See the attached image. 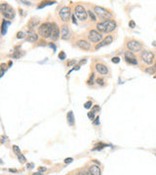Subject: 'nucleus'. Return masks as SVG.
I'll use <instances>...</instances> for the list:
<instances>
[{
	"mask_svg": "<svg viewBox=\"0 0 156 175\" xmlns=\"http://www.w3.org/2000/svg\"><path fill=\"white\" fill-rule=\"evenodd\" d=\"M72 161H73L72 158H66V159L64 160V164H70Z\"/></svg>",
	"mask_w": 156,
	"mask_h": 175,
	"instance_id": "34",
	"label": "nucleus"
},
{
	"mask_svg": "<svg viewBox=\"0 0 156 175\" xmlns=\"http://www.w3.org/2000/svg\"><path fill=\"white\" fill-rule=\"evenodd\" d=\"M111 61H112L113 63H119V61H120V58H119L118 57H112Z\"/></svg>",
	"mask_w": 156,
	"mask_h": 175,
	"instance_id": "31",
	"label": "nucleus"
},
{
	"mask_svg": "<svg viewBox=\"0 0 156 175\" xmlns=\"http://www.w3.org/2000/svg\"><path fill=\"white\" fill-rule=\"evenodd\" d=\"M65 57H66V55H65V53H64V52H60V54H59V58H60V59H62V61L65 59Z\"/></svg>",
	"mask_w": 156,
	"mask_h": 175,
	"instance_id": "27",
	"label": "nucleus"
},
{
	"mask_svg": "<svg viewBox=\"0 0 156 175\" xmlns=\"http://www.w3.org/2000/svg\"><path fill=\"white\" fill-rule=\"evenodd\" d=\"M26 166H27V168H33L34 164H29L27 165H26Z\"/></svg>",
	"mask_w": 156,
	"mask_h": 175,
	"instance_id": "41",
	"label": "nucleus"
},
{
	"mask_svg": "<svg viewBox=\"0 0 156 175\" xmlns=\"http://www.w3.org/2000/svg\"><path fill=\"white\" fill-rule=\"evenodd\" d=\"M10 171H12V172H17V170H14V169H10Z\"/></svg>",
	"mask_w": 156,
	"mask_h": 175,
	"instance_id": "47",
	"label": "nucleus"
},
{
	"mask_svg": "<svg viewBox=\"0 0 156 175\" xmlns=\"http://www.w3.org/2000/svg\"><path fill=\"white\" fill-rule=\"evenodd\" d=\"M7 68H8V66H6V64H5V63L1 64V69H2V70H4V71H5Z\"/></svg>",
	"mask_w": 156,
	"mask_h": 175,
	"instance_id": "38",
	"label": "nucleus"
},
{
	"mask_svg": "<svg viewBox=\"0 0 156 175\" xmlns=\"http://www.w3.org/2000/svg\"><path fill=\"white\" fill-rule=\"evenodd\" d=\"M99 117H97V118H96V121H95V125H99Z\"/></svg>",
	"mask_w": 156,
	"mask_h": 175,
	"instance_id": "40",
	"label": "nucleus"
},
{
	"mask_svg": "<svg viewBox=\"0 0 156 175\" xmlns=\"http://www.w3.org/2000/svg\"><path fill=\"white\" fill-rule=\"evenodd\" d=\"M24 36H25V32H24V31H19V32L17 33V38H19V39L24 38Z\"/></svg>",
	"mask_w": 156,
	"mask_h": 175,
	"instance_id": "30",
	"label": "nucleus"
},
{
	"mask_svg": "<svg viewBox=\"0 0 156 175\" xmlns=\"http://www.w3.org/2000/svg\"><path fill=\"white\" fill-rule=\"evenodd\" d=\"M18 159H19V161H21V164H24V162H25V161H26V159H25V156H23L21 154L18 155Z\"/></svg>",
	"mask_w": 156,
	"mask_h": 175,
	"instance_id": "26",
	"label": "nucleus"
},
{
	"mask_svg": "<svg viewBox=\"0 0 156 175\" xmlns=\"http://www.w3.org/2000/svg\"><path fill=\"white\" fill-rule=\"evenodd\" d=\"M74 15L76 16V18L78 20H80L82 22H84L87 20L88 18V12L85 10V8L81 6V5H77V6H75V9H74Z\"/></svg>",
	"mask_w": 156,
	"mask_h": 175,
	"instance_id": "3",
	"label": "nucleus"
},
{
	"mask_svg": "<svg viewBox=\"0 0 156 175\" xmlns=\"http://www.w3.org/2000/svg\"><path fill=\"white\" fill-rule=\"evenodd\" d=\"M4 70H2V69H0V77H2L3 76V74H4Z\"/></svg>",
	"mask_w": 156,
	"mask_h": 175,
	"instance_id": "42",
	"label": "nucleus"
},
{
	"mask_svg": "<svg viewBox=\"0 0 156 175\" xmlns=\"http://www.w3.org/2000/svg\"><path fill=\"white\" fill-rule=\"evenodd\" d=\"M94 12L96 13V15H98V17L101 19H103V20H109L112 15L109 11H107V9H104L103 7H99V6H95L94 7Z\"/></svg>",
	"mask_w": 156,
	"mask_h": 175,
	"instance_id": "2",
	"label": "nucleus"
},
{
	"mask_svg": "<svg viewBox=\"0 0 156 175\" xmlns=\"http://www.w3.org/2000/svg\"><path fill=\"white\" fill-rule=\"evenodd\" d=\"M103 27H104V33L112 32L117 27L116 22H114V21H112V20H107V21H104V22H103Z\"/></svg>",
	"mask_w": 156,
	"mask_h": 175,
	"instance_id": "5",
	"label": "nucleus"
},
{
	"mask_svg": "<svg viewBox=\"0 0 156 175\" xmlns=\"http://www.w3.org/2000/svg\"><path fill=\"white\" fill-rule=\"evenodd\" d=\"M125 61H127L128 63H130V64H138V61H137V59L136 58H129V57H125Z\"/></svg>",
	"mask_w": 156,
	"mask_h": 175,
	"instance_id": "22",
	"label": "nucleus"
},
{
	"mask_svg": "<svg viewBox=\"0 0 156 175\" xmlns=\"http://www.w3.org/2000/svg\"><path fill=\"white\" fill-rule=\"evenodd\" d=\"M146 73H149V74H154L156 72V63L153 65L152 67H149V68H146Z\"/></svg>",
	"mask_w": 156,
	"mask_h": 175,
	"instance_id": "21",
	"label": "nucleus"
},
{
	"mask_svg": "<svg viewBox=\"0 0 156 175\" xmlns=\"http://www.w3.org/2000/svg\"><path fill=\"white\" fill-rule=\"evenodd\" d=\"M68 175H69V174H68Z\"/></svg>",
	"mask_w": 156,
	"mask_h": 175,
	"instance_id": "48",
	"label": "nucleus"
},
{
	"mask_svg": "<svg viewBox=\"0 0 156 175\" xmlns=\"http://www.w3.org/2000/svg\"><path fill=\"white\" fill-rule=\"evenodd\" d=\"M127 48L131 51L132 53L133 52H140L142 49V44L137 40H131L127 43Z\"/></svg>",
	"mask_w": 156,
	"mask_h": 175,
	"instance_id": "7",
	"label": "nucleus"
},
{
	"mask_svg": "<svg viewBox=\"0 0 156 175\" xmlns=\"http://www.w3.org/2000/svg\"><path fill=\"white\" fill-rule=\"evenodd\" d=\"M53 28H52V33H51V38L53 41H57L60 37V28L57 25V23H52Z\"/></svg>",
	"mask_w": 156,
	"mask_h": 175,
	"instance_id": "9",
	"label": "nucleus"
},
{
	"mask_svg": "<svg viewBox=\"0 0 156 175\" xmlns=\"http://www.w3.org/2000/svg\"><path fill=\"white\" fill-rule=\"evenodd\" d=\"M76 175H88V171L86 170V169H80V170H78Z\"/></svg>",
	"mask_w": 156,
	"mask_h": 175,
	"instance_id": "25",
	"label": "nucleus"
},
{
	"mask_svg": "<svg viewBox=\"0 0 156 175\" xmlns=\"http://www.w3.org/2000/svg\"><path fill=\"white\" fill-rule=\"evenodd\" d=\"M72 17V21H73V23H76V20H75V17L74 16H71Z\"/></svg>",
	"mask_w": 156,
	"mask_h": 175,
	"instance_id": "43",
	"label": "nucleus"
},
{
	"mask_svg": "<svg viewBox=\"0 0 156 175\" xmlns=\"http://www.w3.org/2000/svg\"><path fill=\"white\" fill-rule=\"evenodd\" d=\"M59 16H60V20H62L63 22H68V21H70V17L72 16V15H71L70 8L68 7V6L63 7L60 10V12H59Z\"/></svg>",
	"mask_w": 156,
	"mask_h": 175,
	"instance_id": "4",
	"label": "nucleus"
},
{
	"mask_svg": "<svg viewBox=\"0 0 156 175\" xmlns=\"http://www.w3.org/2000/svg\"><path fill=\"white\" fill-rule=\"evenodd\" d=\"M13 150H14V152H15V153H16V155H17V156L21 154V151H20V148H19L18 146H16V145H15V146H13Z\"/></svg>",
	"mask_w": 156,
	"mask_h": 175,
	"instance_id": "28",
	"label": "nucleus"
},
{
	"mask_svg": "<svg viewBox=\"0 0 156 175\" xmlns=\"http://www.w3.org/2000/svg\"><path fill=\"white\" fill-rule=\"evenodd\" d=\"M68 125H74V116H73V112L72 111H69L68 113Z\"/></svg>",
	"mask_w": 156,
	"mask_h": 175,
	"instance_id": "17",
	"label": "nucleus"
},
{
	"mask_svg": "<svg viewBox=\"0 0 156 175\" xmlns=\"http://www.w3.org/2000/svg\"><path fill=\"white\" fill-rule=\"evenodd\" d=\"M104 80H103V79H101V78H99L98 79V80H97V83H98V84H99V85H101V86H103V84H104Z\"/></svg>",
	"mask_w": 156,
	"mask_h": 175,
	"instance_id": "32",
	"label": "nucleus"
},
{
	"mask_svg": "<svg viewBox=\"0 0 156 175\" xmlns=\"http://www.w3.org/2000/svg\"><path fill=\"white\" fill-rule=\"evenodd\" d=\"M88 14H89V16H90V18H91V21H93V22H96L97 18H96V15L94 14V12L88 11Z\"/></svg>",
	"mask_w": 156,
	"mask_h": 175,
	"instance_id": "23",
	"label": "nucleus"
},
{
	"mask_svg": "<svg viewBox=\"0 0 156 175\" xmlns=\"http://www.w3.org/2000/svg\"><path fill=\"white\" fill-rule=\"evenodd\" d=\"M96 70L99 74H101V75H107V73H108V69H107V67L104 64H102V63H97Z\"/></svg>",
	"mask_w": 156,
	"mask_h": 175,
	"instance_id": "13",
	"label": "nucleus"
},
{
	"mask_svg": "<svg viewBox=\"0 0 156 175\" xmlns=\"http://www.w3.org/2000/svg\"><path fill=\"white\" fill-rule=\"evenodd\" d=\"M3 16L6 19H8V20H12V19L15 18V11L12 9V8H10L5 14H3Z\"/></svg>",
	"mask_w": 156,
	"mask_h": 175,
	"instance_id": "15",
	"label": "nucleus"
},
{
	"mask_svg": "<svg viewBox=\"0 0 156 175\" xmlns=\"http://www.w3.org/2000/svg\"><path fill=\"white\" fill-rule=\"evenodd\" d=\"M92 101H87L85 104H84V107L86 108V109H90V108L92 107Z\"/></svg>",
	"mask_w": 156,
	"mask_h": 175,
	"instance_id": "29",
	"label": "nucleus"
},
{
	"mask_svg": "<svg viewBox=\"0 0 156 175\" xmlns=\"http://www.w3.org/2000/svg\"><path fill=\"white\" fill-rule=\"evenodd\" d=\"M142 59L146 62V64H151L154 61V55L149 51H144L142 54Z\"/></svg>",
	"mask_w": 156,
	"mask_h": 175,
	"instance_id": "8",
	"label": "nucleus"
},
{
	"mask_svg": "<svg viewBox=\"0 0 156 175\" xmlns=\"http://www.w3.org/2000/svg\"><path fill=\"white\" fill-rule=\"evenodd\" d=\"M74 63H76V61H69L68 63V66H72V65L74 64Z\"/></svg>",
	"mask_w": 156,
	"mask_h": 175,
	"instance_id": "37",
	"label": "nucleus"
},
{
	"mask_svg": "<svg viewBox=\"0 0 156 175\" xmlns=\"http://www.w3.org/2000/svg\"><path fill=\"white\" fill-rule=\"evenodd\" d=\"M50 46H51V47H52V48H53V49H54V50H56V47H55V46H54V45H53V44H50Z\"/></svg>",
	"mask_w": 156,
	"mask_h": 175,
	"instance_id": "44",
	"label": "nucleus"
},
{
	"mask_svg": "<svg viewBox=\"0 0 156 175\" xmlns=\"http://www.w3.org/2000/svg\"><path fill=\"white\" fill-rule=\"evenodd\" d=\"M38 40V35L37 34H35V33H32V34H29L27 37H26V41L27 42H35V41H37Z\"/></svg>",
	"mask_w": 156,
	"mask_h": 175,
	"instance_id": "18",
	"label": "nucleus"
},
{
	"mask_svg": "<svg viewBox=\"0 0 156 175\" xmlns=\"http://www.w3.org/2000/svg\"><path fill=\"white\" fill-rule=\"evenodd\" d=\"M32 175H41V173H40V172H36V173H34V174H32Z\"/></svg>",
	"mask_w": 156,
	"mask_h": 175,
	"instance_id": "45",
	"label": "nucleus"
},
{
	"mask_svg": "<svg viewBox=\"0 0 156 175\" xmlns=\"http://www.w3.org/2000/svg\"><path fill=\"white\" fill-rule=\"evenodd\" d=\"M21 53H20V52H17V53H15L13 57H16V58H19V57H21Z\"/></svg>",
	"mask_w": 156,
	"mask_h": 175,
	"instance_id": "36",
	"label": "nucleus"
},
{
	"mask_svg": "<svg viewBox=\"0 0 156 175\" xmlns=\"http://www.w3.org/2000/svg\"><path fill=\"white\" fill-rule=\"evenodd\" d=\"M10 6L8 5L7 3H2V4H0V12L2 13V14H5L6 12L10 9Z\"/></svg>",
	"mask_w": 156,
	"mask_h": 175,
	"instance_id": "19",
	"label": "nucleus"
},
{
	"mask_svg": "<svg viewBox=\"0 0 156 175\" xmlns=\"http://www.w3.org/2000/svg\"><path fill=\"white\" fill-rule=\"evenodd\" d=\"M94 79H95V74H92L91 77L89 78V80L87 81V84H88L89 86H92L93 84H94Z\"/></svg>",
	"mask_w": 156,
	"mask_h": 175,
	"instance_id": "24",
	"label": "nucleus"
},
{
	"mask_svg": "<svg viewBox=\"0 0 156 175\" xmlns=\"http://www.w3.org/2000/svg\"><path fill=\"white\" fill-rule=\"evenodd\" d=\"M46 170H47V168H45V167H39V168H38V171H39V172L46 171Z\"/></svg>",
	"mask_w": 156,
	"mask_h": 175,
	"instance_id": "39",
	"label": "nucleus"
},
{
	"mask_svg": "<svg viewBox=\"0 0 156 175\" xmlns=\"http://www.w3.org/2000/svg\"><path fill=\"white\" fill-rule=\"evenodd\" d=\"M76 45H77V47L79 49L84 50V51H89L91 49V45H90V43H88L86 40H78Z\"/></svg>",
	"mask_w": 156,
	"mask_h": 175,
	"instance_id": "11",
	"label": "nucleus"
},
{
	"mask_svg": "<svg viewBox=\"0 0 156 175\" xmlns=\"http://www.w3.org/2000/svg\"><path fill=\"white\" fill-rule=\"evenodd\" d=\"M97 31L98 32H99L101 34L102 33H104V27H103V22H99L98 25H97Z\"/></svg>",
	"mask_w": 156,
	"mask_h": 175,
	"instance_id": "20",
	"label": "nucleus"
},
{
	"mask_svg": "<svg viewBox=\"0 0 156 175\" xmlns=\"http://www.w3.org/2000/svg\"><path fill=\"white\" fill-rule=\"evenodd\" d=\"M152 45H153V46H155V47H156V41H154V42H153Z\"/></svg>",
	"mask_w": 156,
	"mask_h": 175,
	"instance_id": "46",
	"label": "nucleus"
},
{
	"mask_svg": "<svg viewBox=\"0 0 156 175\" xmlns=\"http://www.w3.org/2000/svg\"><path fill=\"white\" fill-rule=\"evenodd\" d=\"M129 26H130L131 28H134V27H136V23H135V22H133V21H131V22H129Z\"/></svg>",
	"mask_w": 156,
	"mask_h": 175,
	"instance_id": "35",
	"label": "nucleus"
},
{
	"mask_svg": "<svg viewBox=\"0 0 156 175\" xmlns=\"http://www.w3.org/2000/svg\"><path fill=\"white\" fill-rule=\"evenodd\" d=\"M89 175H102L101 168L98 165H91L89 167Z\"/></svg>",
	"mask_w": 156,
	"mask_h": 175,
	"instance_id": "14",
	"label": "nucleus"
},
{
	"mask_svg": "<svg viewBox=\"0 0 156 175\" xmlns=\"http://www.w3.org/2000/svg\"><path fill=\"white\" fill-rule=\"evenodd\" d=\"M52 28H53V25L51 22H44L38 27L39 35L42 36L43 38H49L51 37Z\"/></svg>",
	"mask_w": 156,
	"mask_h": 175,
	"instance_id": "1",
	"label": "nucleus"
},
{
	"mask_svg": "<svg viewBox=\"0 0 156 175\" xmlns=\"http://www.w3.org/2000/svg\"><path fill=\"white\" fill-rule=\"evenodd\" d=\"M10 25V23H9L6 20H4L3 22H2V23H1V34H2V35H4V34L6 33V31H7V29H8V25Z\"/></svg>",
	"mask_w": 156,
	"mask_h": 175,
	"instance_id": "16",
	"label": "nucleus"
},
{
	"mask_svg": "<svg viewBox=\"0 0 156 175\" xmlns=\"http://www.w3.org/2000/svg\"><path fill=\"white\" fill-rule=\"evenodd\" d=\"M62 38L64 40H68L70 37V30L66 25H64L62 26Z\"/></svg>",
	"mask_w": 156,
	"mask_h": 175,
	"instance_id": "12",
	"label": "nucleus"
},
{
	"mask_svg": "<svg viewBox=\"0 0 156 175\" xmlns=\"http://www.w3.org/2000/svg\"><path fill=\"white\" fill-rule=\"evenodd\" d=\"M88 117L90 119H91V120H93V119H94V117H95V113H94V112H89L88 113Z\"/></svg>",
	"mask_w": 156,
	"mask_h": 175,
	"instance_id": "33",
	"label": "nucleus"
},
{
	"mask_svg": "<svg viewBox=\"0 0 156 175\" xmlns=\"http://www.w3.org/2000/svg\"><path fill=\"white\" fill-rule=\"evenodd\" d=\"M88 38L92 43H99V41H102V39H103V35L99 32H98L97 30H91L89 32Z\"/></svg>",
	"mask_w": 156,
	"mask_h": 175,
	"instance_id": "6",
	"label": "nucleus"
},
{
	"mask_svg": "<svg viewBox=\"0 0 156 175\" xmlns=\"http://www.w3.org/2000/svg\"><path fill=\"white\" fill-rule=\"evenodd\" d=\"M112 40H113V38H112V36L111 35H108L107 37H105L104 39L101 42V43H99L98 45H97L96 47H95V49L96 50H99V49H101V48H103V47L104 46H107V45H109L111 42H112Z\"/></svg>",
	"mask_w": 156,
	"mask_h": 175,
	"instance_id": "10",
	"label": "nucleus"
}]
</instances>
